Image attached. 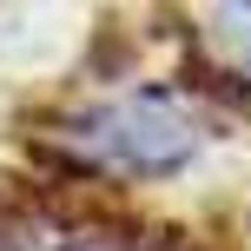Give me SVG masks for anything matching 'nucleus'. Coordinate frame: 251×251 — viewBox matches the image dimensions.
Masks as SVG:
<instances>
[{
    "instance_id": "nucleus-1",
    "label": "nucleus",
    "mask_w": 251,
    "mask_h": 251,
    "mask_svg": "<svg viewBox=\"0 0 251 251\" xmlns=\"http://www.w3.org/2000/svg\"><path fill=\"white\" fill-rule=\"evenodd\" d=\"M199 132L192 119L178 113L172 93H132L119 106H93V113H73V119H53V132L40 139V159L79 185L93 178L100 165H119V172H139V178H159V172H178L192 159ZM53 178V185H60Z\"/></svg>"
},
{
    "instance_id": "nucleus-2",
    "label": "nucleus",
    "mask_w": 251,
    "mask_h": 251,
    "mask_svg": "<svg viewBox=\"0 0 251 251\" xmlns=\"http://www.w3.org/2000/svg\"><path fill=\"white\" fill-rule=\"evenodd\" d=\"M212 20H218V33L238 47V73L251 79V7H218Z\"/></svg>"
}]
</instances>
